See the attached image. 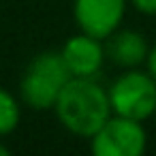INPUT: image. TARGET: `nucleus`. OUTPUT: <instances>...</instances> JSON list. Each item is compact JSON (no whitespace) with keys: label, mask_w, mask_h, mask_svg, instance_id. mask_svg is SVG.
Segmentation results:
<instances>
[{"label":"nucleus","mask_w":156,"mask_h":156,"mask_svg":"<svg viewBox=\"0 0 156 156\" xmlns=\"http://www.w3.org/2000/svg\"><path fill=\"white\" fill-rule=\"evenodd\" d=\"M58 122L75 137L90 139L111 115L109 92L96 77H71L54 105Z\"/></svg>","instance_id":"f257e3e1"},{"label":"nucleus","mask_w":156,"mask_h":156,"mask_svg":"<svg viewBox=\"0 0 156 156\" xmlns=\"http://www.w3.org/2000/svg\"><path fill=\"white\" fill-rule=\"evenodd\" d=\"M71 77L60 51H41L24 69L20 79V101L34 111H49Z\"/></svg>","instance_id":"f03ea898"},{"label":"nucleus","mask_w":156,"mask_h":156,"mask_svg":"<svg viewBox=\"0 0 156 156\" xmlns=\"http://www.w3.org/2000/svg\"><path fill=\"white\" fill-rule=\"evenodd\" d=\"M115 115L145 122L156 113V79L141 69H124L107 88Z\"/></svg>","instance_id":"7ed1b4c3"},{"label":"nucleus","mask_w":156,"mask_h":156,"mask_svg":"<svg viewBox=\"0 0 156 156\" xmlns=\"http://www.w3.org/2000/svg\"><path fill=\"white\" fill-rule=\"evenodd\" d=\"M88 141L94 156H141L147 147V133L143 122L113 113Z\"/></svg>","instance_id":"20e7f679"},{"label":"nucleus","mask_w":156,"mask_h":156,"mask_svg":"<svg viewBox=\"0 0 156 156\" xmlns=\"http://www.w3.org/2000/svg\"><path fill=\"white\" fill-rule=\"evenodd\" d=\"M130 0H73V20L79 32L105 41L122 28Z\"/></svg>","instance_id":"39448f33"},{"label":"nucleus","mask_w":156,"mask_h":156,"mask_svg":"<svg viewBox=\"0 0 156 156\" xmlns=\"http://www.w3.org/2000/svg\"><path fill=\"white\" fill-rule=\"evenodd\" d=\"M73 77H96L107 60L105 41L79 32L71 37L60 49Z\"/></svg>","instance_id":"423d86ee"},{"label":"nucleus","mask_w":156,"mask_h":156,"mask_svg":"<svg viewBox=\"0 0 156 156\" xmlns=\"http://www.w3.org/2000/svg\"><path fill=\"white\" fill-rule=\"evenodd\" d=\"M150 43L143 32L130 28H118L105 39L107 60L120 69H139L145 64L150 54Z\"/></svg>","instance_id":"0eeeda50"},{"label":"nucleus","mask_w":156,"mask_h":156,"mask_svg":"<svg viewBox=\"0 0 156 156\" xmlns=\"http://www.w3.org/2000/svg\"><path fill=\"white\" fill-rule=\"evenodd\" d=\"M20 118H22L20 101L15 98L13 92L0 86V137L11 135L20 126Z\"/></svg>","instance_id":"6e6552de"},{"label":"nucleus","mask_w":156,"mask_h":156,"mask_svg":"<svg viewBox=\"0 0 156 156\" xmlns=\"http://www.w3.org/2000/svg\"><path fill=\"white\" fill-rule=\"evenodd\" d=\"M130 5L143 15H156V0H130Z\"/></svg>","instance_id":"1a4fd4ad"},{"label":"nucleus","mask_w":156,"mask_h":156,"mask_svg":"<svg viewBox=\"0 0 156 156\" xmlns=\"http://www.w3.org/2000/svg\"><path fill=\"white\" fill-rule=\"evenodd\" d=\"M145 69H147V73L156 79V43L150 47V54H147V60H145Z\"/></svg>","instance_id":"9d476101"},{"label":"nucleus","mask_w":156,"mask_h":156,"mask_svg":"<svg viewBox=\"0 0 156 156\" xmlns=\"http://www.w3.org/2000/svg\"><path fill=\"white\" fill-rule=\"evenodd\" d=\"M0 156H9V147L0 143Z\"/></svg>","instance_id":"9b49d317"},{"label":"nucleus","mask_w":156,"mask_h":156,"mask_svg":"<svg viewBox=\"0 0 156 156\" xmlns=\"http://www.w3.org/2000/svg\"><path fill=\"white\" fill-rule=\"evenodd\" d=\"M154 120H156V113H154Z\"/></svg>","instance_id":"f8f14e48"}]
</instances>
